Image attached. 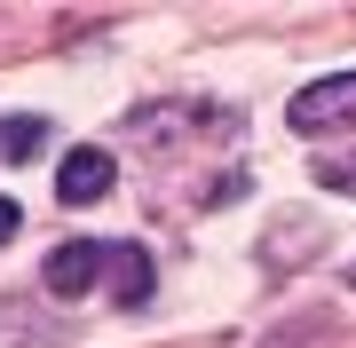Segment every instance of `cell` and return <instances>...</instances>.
Masks as SVG:
<instances>
[{
  "label": "cell",
  "mask_w": 356,
  "mask_h": 348,
  "mask_svg": "<svg viewBox=\"0 0 356 348\" xmlns=\"http://www.w3.org/2000/svg\"><path fill=\"white\" fill-rule=\"evenodd\" d=\"M40 142H48V119H40V111L0 119V158H24V151H40Z\"/></svg>",
  "instance_id": "5"
},
{
  "label": "cell",
  "mask_w": 356,
  "mask_h": 348,
  "mask_svg": "<svg viewBox=\"0 0 356 348\" xmlns=\"http://www.w3.org/2000/svg\"><path fill=\"white\" fill-rule=\"evenodd\" d=\"M16 222H24V214H16V198H0V238H16Z\"/></svg>",
  "instance_id": "7"
},
{
  "label": "cell",
  "mask_w": 356,
  "mask_h": 348,
  "mask_svg": "<svg viewBox=\"0 0 356 348\" xmlns=\"http://www.w3.org/2000/svg\"><path fill=\"white\" fill-rule=\"evenodd\" d=\"M348 285H356V270H348Z\"/></svg>",
  "instance_id": "8"
},
{
  "label": "cell",
  "mask_w": 356,
  "mask_h": 348,
  "mask_svg": "<svg viewBox=\"0 0 356 348\" xmlns=\"http://www.w3.org/2000/svg\"><path fill=\"white\" fill-rule=\"evenodd\" d=\"M103 285H111L119 309H143V301H151V254H143V245H111V261H103Z\"/></svg>",
  "instance_id": "3"
},
{
  "label": "cell",
  "mask_w": 356,
  "mask_h": 348,
  "mask_svg": "<svg viewBox=\"0 0 356 348\" xmlns=\"http://www.w3.org/2000/svg\"><path fill=\"white\" fill-rule=\"evenodd\" d=\"M56 190H64V206H95V198L111 190V158L103 151H72L64 174H56Z\"/></svg>",
  "instance_id": "4"
},
{
  "label": "cell",
  "mask_w": 356,
  "mask_h": 348,
  "mask_svg": "<svg viewBox=\"0 0 356 348\" xmlns=\"http://www.w3.org/2000/svg\"><path fill=\"white\" fill-rule=\"evenodd\" d=\"M103 261H111L103 238H64V245L48 254V293H88V285L103 277Z\"/></svg>",
  "instance_id": "2"
},
{
  "label": "cell",
  "mask_w": 356,
  "mask_h": 348,
  "mask_svg": "<svg viewBox=\"0 0 356 348\" xmlns=\"http://www.w3.org/2000/svg\"><path fill=\"white\" fill-rule=\"evenodd\" d=\"M332 127H356V72L309 79L293 95V135H332Z\"/></svg>",
  "instance_id": "1"
},
{
  "label": "cell",
  "mask_w": 356,
  "mask_h": 348,
  "mask_svg": "<svg viewBox=\"0 0 356 348\" xmlns=\"http://www.w3.org/2000/svg\"><path fill=\"white\" fill-rule=\"evenodd\" d=\"M317 182H325V190H356V158H325Z\"/></svg>",
  "instance_id": "6"
}]
</instances>
